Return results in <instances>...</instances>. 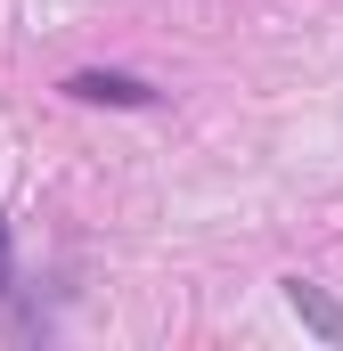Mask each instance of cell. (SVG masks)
<instances>
[{"instance_id": "obj_1", "label": "cell", "mask_w": 343, "mask_h": 351, "mask_svg": "<svg viewBox=\"0 0 343 351\" xmlns=\"http://www.w3.org/2000/svg\"><path fill=\"white\" fill-rule=\"evenodd\" d=\"M66 98H82V106H156V90L139 82V74H98V66H90V74H74V82H66Z\"/></svg>"}, {"instance_id": "obj_2", "label": "cell", "mask_w": 343, "mask_h": 351, "mask_svg": "<svg viewBox=\"0 0 343 351\" xmlns=\"http://www.w3.org/2000/svg\"><path fill=\"white\" fill-rule=\"evenodd\" d=\"M286 302H294V319H303L311 335H327V343H343V302L327 294V286H311V278H286Z\"/></svg>"}, {"instance_id": "obj_3", "label": "cell", "mask_w": 343, "mask_h": 351, "mask_svg": "<svg viewBox=\"0 0 343 351\" xmlns=\"http://www.w3.org/2000/svg\"><path fill=\"white\" fill-rule=\"evenodd\" d=\"M8 286H16V254H8V221H0V302H8Z\"/></svg>"}]
</instances>
